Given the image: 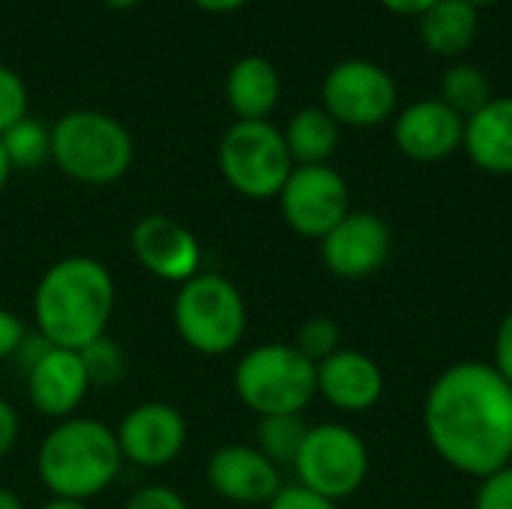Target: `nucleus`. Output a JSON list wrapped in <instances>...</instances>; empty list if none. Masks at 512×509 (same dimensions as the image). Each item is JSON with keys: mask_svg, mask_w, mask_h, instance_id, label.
Returning a JSON list of instances; mask_svg holds the SVG:
<instances>
[{"mask_svg": "<svg viewBox=\"0 0 512 509\" xmlns=\"http://www.w3.org/2000/svg\"><path fill=\"white\" fill-rule=\"evenodd\" d=\"M423 432L435 456L471 477L486 480L512 462V387L486 360H459L429 387Z\"/></svg>", "mask_w": 512, "mask_h": 509, "instance_id": "1", "label": "nucleus"}, {"mask_svg": "<svg viewBox=\"0 0 512 509\" xmlns=\"http://www.w3.org/2000/svg\"><path fill=\"white\" fill-rule=\"evenodd\" d=\"M114 312V279L108 267L87 255L51 264L33 291L36 333L54 345L81 351L102 339Z\"/></svg>", "mask_w": 512, "mask_h": 509, "instance_id": "2", "label": "nucleus"}, {"mask_svg": "<svg viewBox=\"0 0 512 509\" xmlns=\"http://www.w3.org/2000/svg\"><path fill=\"white\" fill-rule=\"evenodd\" d=\"M123 465L114 429L93 417L60 420L36 453V474L42 486L60 501L87 504L105 492Z\"/></svg>", "mask_w": 512, "mask_h": 509, "instance_id": "3", "label": "nucleus"}, {"mask_svg": "<svg viewBox=\"0 0 512 509\" xmlns=\"http://www.w3.org/2000/svg\"><path fill=\"white\" fill-rule=\"evenodd\" d=\"M132 156V135L105 111L78 108L51 126V159L66 177L78 183H114L129 171Z\"/></svg>", "mask_w": 512, "mask_h": 509, "instance_id": "4", "label": "nucleus"}, {"mask_svg": "<svg viewBox=\"0 0 512 509\" xmlns=\"http://www.w3.org/2000/svg\"><path fill=\"white\" fill-rule=\"evenodd\" d=\"M234 390L258 417L303 414L318 396V369L294 345L270 342L240 357Z\"/></svg>", "mask_w": 512, "mask_h": 509, "instance_id": "5", "label": "nucleus"}, {"mask_svg": "<svg viewBox=\"0 0 512 509\" xmlns=\"http://www.w3.org/2000/svg\"><path fill=\"white\" fill-rule=\"evenodd\" d=\"M246 300L240 288L219 273H198L174 297V327L180 339L207 357L234 351L246 333Z\"/></svg>", "mask_w": 512, "mask_h": 509, "instance_id": "6", "label": "nucleus"}, {"mask_svg": "<svg viewBox=\"0 0 512 509\" xmlns=\"http://www.w3.org/2000/svg\"><path fill=\"white\" fill-rule=\"evenodd\" d=\"M216 159L225 183L252 201L276 198L294 171L285 135L270 120H237L222 135Z\"/></svg>", "mask_w": 512, "mask_h": 509, "instance_id": "7", "label": "nucleus"}, {"mask_svg": "<svg viewBox=\"0 0 512 509\" xmlns=\"http://www.w3.org/2000/svg\"><path fill=\"white\" fill-rule=\"evenodd\" d=\"M369 465V447L351 426L318 423L309 426L306 441L291 468L303 489L339 504L363 489Z\"/></svg>", "mask_w": 512, "mask_h": 509, "instance_id": "8", "label": "nucleus"}, {"mask_svg": "<svg viewBox=\"0 0 512 509\" xmlns=\"http://www.w3.org/2000/svg\"><path fill=\"white\" fill-rule=\"evenodd\" d=\"M399 87L396 78L366 57L336 63L321 84V108L351 129H372L396 114Z\"/></svg>", "mask_w": 512, "mask_h": 509, "instance_id": "9", "label": "nucleus"}, {"mask_svg": "<svg viewBox=\"0 0 512 509\" xmlns=\"http://www.w3.org/2000/svg\"><path fill=\"white\" fill-rule=\"evenodd\" d=\"M276 198L288 228L309 240H324L351 213L348 183L333 165H294Z\"/></svg>", "mask_w": 512, "mask_h": 509, "instance_id": "10", "label": "nucleus"}, {"mask_svg": "<svg viewBox=\"0 0 512 509\" xmlns=\"http://www.w3.org/2000/svg\"><path fill=\"white\" fill-rule=\"evenodd\" d=\"M393 252L390 225L372 210H351L324 240L321 261L339 279H369L375 276Z\"/></svg>", "mask_w": 512, "mask_h": 509, "instance_id": "11", "label": "nucleus"}, {"mask_svg": "<svg viewBox=\"0 0 512 509\" xmlns=\"http://www.w3.org/2000/svg\"><path fill=\"white\" fill-rule=\"evenodd\" d=\"M114 435L123 462L138 468H165L186 447V420L165 402H144L120 420Z\"/></svg>", "mask_w": 512, "mask_h": 509, "instance_id": "12", "label": "nucleus"}, {"mask_svg": "<svg viewBox=\"0 0 512 509\" xmlns=\"http://www.w3.org/2000/svg\"><path fill=\"white\" fill-rule=\"evenodd\" d=\"M132 252L138 264L162 282H189L201 267L198 237L177 219L153 213L132 228Z\"/></svg>", "mask_w": 512, "mask_h": 509, "instance_id": "13", "label": "nucleus"}, {"mask_svg": "<svg viewBox=\"0 0 512 509\" xmlns=\"http://www.w3.org/2000/svg\"><path fill=\"white\" fill-rule=\"evenodd\" d=\"M465 138V117L447 108L438 96L411 102L396 114L393 141L402 156L414 162H441L462 150Z\"/></svg>", "mask_w": 512, "mask_h": 509, "instance_id": "14", "label": "nucleus"}, {"mask_svg": "<svg viewBox=\"0 0 512 509\" xmlns=\"http://www.w3.org/2000/svg\"><path fill=\"white\" fill-rule=\"evenodd\" d=\"M207 483L231 504H270L282 489V474L258 447L225 444L207 462Z\"/></svg>", "mask_w": 512, "mask_h": 509, "instance_id": "15", "label": "nucleus"}, {"mask_svg": "<svg viewBox=\"0 0 512 509\" xmlns=\"http://www.w3.org/2000/svg\"><path fill=\"white\" fill-rule=\"evenodd\" d=\"M27 396L30 405L51 420L75 417L78 405L90 390V378L78 351L48 345L36 363L27 369Z\"/></svg>", "mask_w": 512, "mask_h": 509, "instance_id": "16", "label": "nucleus"}, {"mask_svg": "<svg viewBox=\"0 0 512 509\" xmlns=\"http://www.w3.org/2000/svg\"><path fill=\"white\" fill-rule=\"evenodd\" d=\"M315 369H318V396L336 411L366 414L384 396V372L363 351L339 348Z\"/></svg>", "mask_w": 512, "mask_h": 509, "instance_id": "17", "label": "nucleus"}, {"mask_svg": "<svg viewBox=\"0 0 512 509\" xmlns=\"http://www.w3.org/2000/svg\"><path fill=\"white\" fill-rule=\"evenodd\" d=\"M462 150L468 159L495 177L512 174V96H495L465 120Z\"/></svg>", "mask_w": 512, "mask_h": 509, "instance_id": "18", "label": "nucleus"}, {"mask_svg": "<svg viewBox=\"0 0 512 509\" xmlns=\"http://www.w3.org/2000/svg\"><path fill=\"white\" fill-rule=\"evenodd\" d=\"M282 81L276 66L261 54H246L231 63L225 78V99L237 120H267L279 105Z\"/></svg>", "mask_w": 512, "mask_h": 509, "instance_id": "19", "label": "nucleus"}, {"mask_svg": "<svg viewBox=\"0 0 512 509\" xmlns=\"http://www.w3.org/2000/svg\"><path fill=\"white\" fill-rule=\"evenodd\" d=\"M420 39L438 57L465 54L480 30V9L468 0H438L420 18Z\"/></svg>", "mask_w": 512, "mask_h": 509, "instance_id": "20", "label": "nucleus"}, {"mask_svg": "<svg viewBox=\"0 0 512 509\" xmlns=\"http://www.w3.org/2000/svg\"><path fill=\"white\" fill-rule=\"evenodd\" d=\"M339 132L342 126L321 105H309L288 120L282 135L294 165H327L339 147Z\"/></svg>", "mask_w": 512, "mask_h": 509, "instance_id": "21", "label": "nucleus"}, {"mask_svg": "<svg viewBox=\"0 0 512 509\" xmlns=\"http://www.w3.org/2000/svg\"><path fill=\"white\" fill-rule=\"evenodd\" d=\"M438 99L453 108L459 117H471L477 114L483 105H489L495 99L492 93V81L489 75L474 66V63H453L444 75H441V87H438Z\"/></svg>", "mask_w": 512, "mask_h": 509, "instance_id": "22", "label": "nucleus"}, {"mask_svg": "<svg viewBox=\"0 0 512 509\" xmlns=\"http://www.w3.org/2000/svg\"><path fill=\"white\" fill-rule=\"evenodd\" d=\"M306 420L303 414H279V417H261L258 423V450L276 465V468H285V465H294L303 441H306Z\"/></svg>", "mask_w": 512, "mask_h": 509, "instance_id": "23", "label": "nucleus"}, {"mask_svg": "<svg viewBox=\"0 0 512 509\" xmlns=\"http://www.w3.org/2000/svg\"><path fill=\"white\" fill-rule=\"evenodd\" d=\"M0 144L12 168H39L51 156V129L24 117L0 135Z\"/></svg>", "mask_w": 512, "mask_h": 509, "instance_id": "24", "label": "nucleus"}, {"mask_svg": "<svg viewBox=\"0 0 512 509\" xmlns=\"http://www.w3.org/2000/svg\"><path fill=\"white\" fill-rule=\"evenodd\" d=\"M78 354H81V360H84L90 387H114V384L123 378V372H126L123 351H120L117 342L108 339V336L90 342V345L81 348Z\"/></svg>", "mask_w": 512, "mask_h": 509, "instance_id": "25", "label": "nucleus"}, {"mask_svg": "<svg viewBox=\"0 0 512 509\" xmlns=\"http://www.w3.org/2000/svg\"><path fill=\"white\" fill-rule=\"evenodd\" d=\"M294 348L312 360L315 366L324 363L327 357H333L339 348H342V330L333 318L327 315H318V318H309L300 330H297V339H294Z\"/></svg>", "mask_w": 512, "mask_h": 509, "instance_id": "26", "label": "nucleus"}, {"mask_svg": "<svg viewBox=\"0 0 512 509\" xmlns=\"http://www.w3.org/2000/svg\"><path fill=\"white\" fill-rule=\"evenodd\" d=\"M27 102L30 96H27L24 78L15 69L0 63V135L27 117Z\"/></svg>", "mask_w": 512, "mask_h": 509, "instance_id": "27", "label": "nucleus"}, {"mask_svg": "<svg viewBox=\"0 0 512 509\" xmlns=\"http://www.w3.org/2000/svg\"><path fill=\"white\" fill-rule=\"evenodd\" d=\"M474 509H512V462L498 474L480 480Z\"/></svg>", "mask_w": 512, "mask_h": 509, "instance_id": "28", "label": "nucleus"}, {"mask_svg": "<svg viewBox=\"0 0 512 509\" xmlns=\"http://www.w3.org/2000/svg\"><path fill=\"white\" fill-rule=\"evenodd\" d=\"M267 509H339L333 501H327V498H321V495H315V492H309V489H303L300 483H294V486H282L279 489V495L267 504Z\"/></svg>", "mask_w": 512, "mask_h": 509, "instance_id": "29", "label": "nucleus"}, {"mask_svg": "<svg viewBox=\"0 0 512 509\" xmlns=\"http://www.w3.org/2000/svg\"><path fill=\"white\" fill-rule=\"evenodd\" d=\"M123 509H189V507H186V501H183L174 489H168V486H144V489H138V492L126 501V507Z\"/></svg>", "mask_w": 512, "mask_h": 509, "instance_id": "30", "label": "nucleus"}, {"mask_svg": "<svg viewBox=\"0 0 512 509\" xmlns=\"http://www.w3.org/2000/svg\"><path fill=\"white\" fill-rule=\"evenodd\" d=\"M492 366H495V372L512 387V309L501 318V324H498L495 351H492Z\"/></svg>", "mask_w": 512, "mask_h": 509, "instance_id": "31", "label": "nucleus"}, {"mask_svg": "<svg viewBox=\"0 0 512 509\" xmlns=\"http://www.w3.org/2000/svg\"><path fill=\"white\" fill-rule=\"evenodd\" d=\"M24 339H27V327H24V321H21L15 312L0 309V360L15 357Z\"/></svg>", "mask_w": 512, "mask_h": 509, "instance_id": "32", "label": "nucleus"}, {"mask_svg": "<svg viewBox=\"0 0 512 509\" xmlns=\"http://www.w3.org/2000/svg\"><path fill=\"white\" fill-rule=\"evenodd\" d=\"M18 411L6 402V399H0V459L15 447V441H18Z\"/></svg>", "mask_w": 512, "mask_h": 509, "instance_id": "33", "label": "nucleus"}, {"mask_svg": "<svg viewBox=\"0 0 512 509\" xmlns=\"http://www.w3.org/2000/svg\"><path fill=\"white\" fill-rule=\"evenodd\" d=\"M438 0H381V6L384 9H390V12H396V15H423L426 9H432Z\"/></svg>", "mask_w": 512, "mask_h": 509, "instance_id": "34", "label": "nucleus"}, {"mask_svg": "<svg viewBox=\"0 0 512 509\" xmlns=\"http://www.w3.org/2000/svg\"><path fill=\"white\" fill-rule=\"evenodd\" d=\"M192 3L207 9V12H234V9L246 6L249 0H192Z\"/></svg>", "mask_w": 512, "mask_h": 509, "instance_id": "35", "label": "nucleus"}, {"mask_svg": "<svg viewBox=\"0 0 512 509\" xmlns=\"http://www.w3.org/2000/svg\"><path fill=\"white\" fill-rule=\"evenodd\" d=\"M0 509H24V501L12 489H0Z\"/></svg>", "mask_w": 512, "mask_h": 509, "instance_id": "36", "label": "nucleus"}, {"mask_svg": "<svg viewBox=\"0 0 512 509\" xmlns=\"http://www.w3.org/2000/svg\"><path fill=\"white\" fill-rule=\"evenodd\" d=\"M9 174H12V165H9L6 150H3V144H0V192H3V186H6V180H9Z\"/></svg>", "mask_w": 512, "mask_h": 509, "instance_id": "37", "label": "nucleus"}, {"mask_svg": "<svg viewBox=\"0 0 512 509\" xmlns=\"http://www.w3.org/2000/svg\"><path fill=\"white\" fill-rule=\"evenodd\" d=\"M42 509H90L87 504H81V501H60V498H54V501H48Z\"/></svg>", "mask_w": 512, "mask_h": 509, "instance_id": "38", "label": "nucleus"}, {"mask_svg": "<svg viewBox=\"0 0 512 509\" xmlns=\"http://www.w3.org/2000/svg\"><path fill=\"white\" fill-rule=\"evenodd\" d=\"M108 9H132V6H138L141 0H102Z\"/></svg>", "mask_w": 512, "mask_h": 509, "instance_id": "39", "label": "nucleus"}, {"mask_svg": "<svg viewBox=\"0 0 512 509\" xmlns=\"http://www.w3.org/2000/svg\"><path fill=\"white\" fill-rule=\"evenodd\" d=\"M468 3L480 9V6H498V3H504V0H468Z\"/></svg>", "mask_w": 512, "mask_h": 509, "instance_id": "40", "label": "nucleus"}]
</instances>
